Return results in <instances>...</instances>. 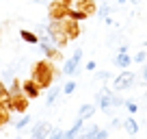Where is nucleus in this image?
Listing matches in <instances>:
<instances>
[{
    "mask_svg": "<svg viewBox=\"0 0 147 139\" xmlns=\"http://www.w3.org/2000/svg\"><path fill=\"white\" fill-rule=\"evenodd\" d=\"M69 18L76 20V22H80V20H87L89 15H87V13H82V11H78V9H71V7H69Z\"/></svg>",
    "mask_w": 147,
    "mask_h": 139,
    "instance_id": "412c9836",
    "label": "nucleus"
},
{
    "mask_svg": "<svg viewBox=\"0 0 147 139\" xmlns=\"http://www.w3.org/2000/svg\"><path fill=\"white\" fill-rule=\"evenodd\" d=\"M87 70H95V61H89V63H87Z\"/></svg>",
    "mask_w": 147,
    "mask_h": 139,
    "instance_id": "7c9ffc66",
    "label": "nucleus"
},
{
    "mask_svg": "<svg viewBox=\"0 0 147 139\" xmlns=\"http://www.w3.org/2000/svg\"><path fill=\"white\" fill-rule=\"evenodd\" d=\"M71 9H78V11H82V13H87L89 18H91V15L97 11V7H95L93 0H74Z\"/></svg>",
    "mask_w": 147,
    "mask_h": 139,
    "instance_id": "1a4fd4ad",
    "label": "nucleus"
},
{
    "mask_svg": "<svg viewBox=\"0 0 147 139\" xmlns=\"http://www.w3.org/2000/svg\"><path fill=\"white\" fill-rule=\"evenodd\" d=\"M134 78H136V76H134V72L125 70V72H121V74L113 80V89H115V91H121V89L132 87V85H134Z\"/></svg>",
    "mask_w": 147,
    "mask_h": 139,
    "instance_id": "39448f33",
    "label": "nucleus"
},
{
    "mask_svg": "<svg viewBox=\"0 0 147 139\" xmlns=\"http://www.w3.org/2000/svg\"><path fill=\"white\" fill-rule=\"evenodd\" d=\"M61 26H63V31H65V35H67V39L71 42V39H78L80 37V24L76 22V20H71V18H65V20H61Z\"/></svg>",
    "mask_w": 147,
    "mask_h": 139,
    "instance_id": "423d86ee",
    "label": "nucleus"
},
{
    "mask_svg": "<svg viewBox=\"0 0 147 139\" xmlns=\"http://www.w3.org/2000/svg\"><path fill=\"white\" fill-rule=\"evenodd\" d=\"M56 74H59V72H56V67L52 65L50 59H41V61H35V63H32L30 78L35 80L41 89H50L52 83H54V76Z\"/></svg>",
    "mask_w": 147,
    "mask_h": 139,
    "instance_id": "f257e3e1",
    "label": "nucleus"
},
{
    "mask_svg": "<svg viewBox=\"0 0 147 139\" xmlns=\"http://www.w3.org/2000/svg\"><path fill=\"white\" fill-rule=\"evenodd\" d=\"M97 130H100V128H97V126H91V128H89V130H84V133H80V135H78V137H76V139H97Z\"/></svg>",
    "mask_w": 147,
    "mask_h": 139,
    "instance_id": "aec40b11",
    "label": "nucleus"
},
{
    "mask_svg": "<svg viewBox=\"0 0 147 139\" xmlns=\"http://www.w3.org/2000/svg\"><path fill=\"white\" fill-rule=\"evenodd\" d=\"M0 104H7V107H11V91L2 85V80H0Z\"/></svg>",
    "mask_w": 147,
    "mask_h": 139,
    "instance_id": "2eb2a0df",
    "label": "nucleus"
},
{
    "mask_svg": "<svg viewBox=\"0 0 147 139\" xmlns=\"http://www.w3.org/2000/svg\"><path fill=\"white\" fill-rule=\"evenodd\" d=\"M80 59H82V50H76V52L67 59L63 72H65V74H76V72H78V65H80Z\"/></svg>",
    "mask_w": 147,
    "mask_h": 139,
    "instance_id": "6e6552de",
    "label": "nucleus"
},
{
    "mask_svg": "<svg viewBox=\"0 0 147 139\" xmlns=\"http://www.w3.org/2000/svg\"><path fill=\"white\" fill-rule=\"evenodd\" d=\"M93 113H95V107L93 104H82L78 111V117H82V120H87V117H91Z\"/></svg>",
    "mask_w": 147,
    "mask_h": 139,
    "instance_id": "a211bd4d",
    "label": "nucleus"
},
{
    "mask_svg": "<svg viewBox=\"0 0 147 139\" xmlns=\"http://www.w3.org/2000/svg\"><path fill=\"white\" fill-rule=\"evenodd\" d=\"M117 2H119V5H121V2H125V0H117Z\"/></svg>",
    "mask_w": 147,
    "mask_h": 139,
    "instance_id": "473e14b6",
    "label": "nucleus"
},
{
    "mask_svg": "<svg viewBox=\"0 0 147 139\" xmlns=\"http://www.w3.org/2000/svg\"><path fill=\"white\" fill-rule=\"evenodd\" d=\"M106 137H108V130H104V128L97 130V139H106Z\"/></svg>",
    "mask_w": 147,
    "mask_h": 139,
    "instance_id": "bb28decb",
    "label": "nucleus"
},
{
    "mask_svg": "<svg viewBox=\"0 0 147 139\" xmlns=\"http://www.w3.org/2000/svg\"><path fill=\"white\" fill-rule=\"evenodd\" d=\"M130 2H134V5H138V2H141V0H130Z\"/></svg>",
    "mask_w": 147,
    "mask_h": 139,
    "instance_id": "2f4dec72",
    "label": "nucleus"
},
{
    "mask_svg": "<svg viewBox=\"0 0 147 139\" xmlns=\"http://www.w3.org/2000/svg\"><path fill=\"white\" fill-rule=\"evenodd\" d=\"M28 122H30V117H28V115H26V117H22V120H20L18 124H15V128H24V126H26Z\"/></svg>",
    "mask_w": 147,
    "mask_h": 139,
    "instance_id": "393cba45",
    "label": "nucleus"
},
{
    "mask_svg": "<svg viewBox=\"0 0 147 139\" xmlns=\"http://www.w3.org/2000/svg\"><path fill=\"white\" fill-rule=\"evenodd\" d=\"M20 37H22L26 44H39V42H41V39L37 37L32 31H26V28H22V31H20Z\"/></svg>",
    "mask_w": 147,
    "mask_h": 139,
    "instance_id": "4468645a",
    "label": "nucleus"
},
{
    "mask_svg": "<svg viewBox=\"0 0 147 139\" xmlns=\"http://www.w3.org/2000/svg\"><path fill=\"white\" fill-rule=\"evenodd\" d=\"M80 130H82V117H78V120L74 122V126L67 130V133H63V139H76L80 135Z\"/></svg>",
    "mask_w": 147,
    "mask_h": 139,
    "instance_id": "ddd939ff",
    "label": "nucleus"
},
{
    "mask_svg": "<svg viewBox=\"0 0 147 139\" xmlns=\"http://www.w3.org/2000/svg\"><path fill=\"white\" fill-rule=\"evenodd\" d=\"M39 39H41V42H39V44H41V50H43V55H46L48 59H52V61H61V59H63V55L59 52V48H52L43 37H39Z\"/></svg>",
    "mask_w": 147,
    "mask_h": 139,
    "instance_id": "9b49d317",
    "label": "nucleus"
},
{
    "mask_svg": "<svg viewBox=\"0 0 147 139\" xmlns=\"http://www.w3.org/2000/svg\"><path fill=\"white\" fill-rule=\"evenodd\" d=\"M115 63L119 65L121 70H125L130 63H132V59H130V55H128V52H121V55H117V57H115Z\"/></svg>",
    "mask_w": 147,
    "mask_h": 139,
    "instance_id": "dca6fc26",
    "label": "nucleus"
},
{
    "mask_svg": "<svg viewBox=\"0 0 147 139\" xmlns=\"http://www.w3.org/2000/svg\"><path fill=\"white\" fill-rule=\"evenodd\" d=\"M61 89L59 87H50V93H48V104H54L56 102V96H59Z\"/></svg>",
    "mask_w": 147,
    "mask_h": 139,
    "instance_id": "4be33fe9",
    "label": "nucleus"
},
{
    "mask_svg": "<svg viewBox=\"0 0 147 139\" xmlns=\"http://www.w3.org/2000/svg\"><path fill=\"white\" fill-rule=\"evenodd\" d=\"M125 104H128V109H130V113H134V111H136V102H132V100H128V102H125Z\"/></svg>",
    "mask_w": 147,
    "mask_h": 139,
    "instance_id": "cd10ccee",
    "label": "nucleus"
},
{
    "mask_svg": "<svg viewBox=\"0 0 147 139\" xmlns=\"http://www.w3.org/2000/svg\"><path fill=\"white\" fill-rule=\"evenodd\" d=\"M95 102H97V107H102L106 111L108 107H121L123 102H121V98H117L115 93H110V91H100L95 96Z\"/></svg>",
    "mask_w": 147,
    "mask_h": 139,
    "instance_id": "20e7f679",
    "label": "nucleus"
},
{
    "mask_svg": "<svg viewBox=\"0 0 147 139\" xmlns=\"http://www.w3.org/2000/svg\"><path fill=\"white\" fill-rule=\"evenodd\" d=\"M22 89H24V93H26L28 98H32V100H35V98H39V93H41V87H39L32 78L24 80V83H22Z\"/></svg>",
    "mask_w": 147,
    "mask_h": 139,
    "instance_id": "9d476101",
    "label": "nucleus"
},
{
    "mask_svg": "<svg viewBox=\"0 0 147 139\" xmlns=\"http://www.w3.org/2000/svg\"><path fill=\"white\" fill-rule=\"evenodd\" d=\"M28 102H30V98L22 91H11V111L15 113H24L28 109Z\"/></svg>",
    "mask_w": 147,
    "mask_h": 139,
    "instance_id": "7ed1b4c3",
    "label": "nucleus"
},
{
    "mask_svg": "<svg viewBox=\"0 0 147 139\" xmlns=\"http://www.w3.org/2000/svg\"><path fill=\"white\" fill-rule=\"evenodd\" d=\"M74 89H76V83H74V80H69V83L63 87V93H65V96H69V93H74Z\"/></svg>",
    "mask_w": 147,
    "mask_h": 139,
    "instance_id": "5701e85b",
    "label": "nucleus"
},
{
    "mask_svg": "<svg viewBox=\"0 0 147 139\" xmlns=\"http://www.w3.org/2000/svg\"><path fill=\"white\" fill-rule=\"evenodd\" d=\"M9 120H11V107L0 104V128H2V126H5Z\"/></svg>",
    "mask_w": 147,
    "mask_h": 139,
    "instance_id": "f3484780",
    "label": "nucleus"
},
{
    "mask_svg": "<svg viewBox=\"0 0 147 139\" xmlns=\"http://www.w3.org/2000/svg\"><path fill=\"white\" fill-rule=\"evenodd\" d=\"M48 139H63V133H61V130H52V133L48 135Z\"/></svg>",
    "mask_w": 147,
    "mask_h": 139,
    "instance_id": "a878e982",
    "label": "nucleus"
},
{
    "mask_svg": "<svg viewBox=\"0 0 147 139\" xmlns=\"http://www.w3.org/2000/svg\"><path fill=\"white\" fill-rule=\"evenodd\" d=\"M48 13H50V20H65V18H69V7H65V5H61L59 0H54L48 7Z\"/></svg>",
    "mask_w": 147,
    "mask_h": 139,
    "instance_id": "0eeeda50",
    "label": "nucleus"
},
{
    "mask_svg": "<svg viewBox=\"0 0 147 139\" xmlns=\"http://www.w3.org/2000/svg\"><path fill=\"white\" fill-rule=\"evenodd\" d=\"M145 59H147V52H138V55L134 57L132 61H134V63H143V61H145Z\"/></svg>",
    "mask_w": 147,
    "mask_h": 139,
    "instance_id": "b1692460",
    "label": "nucleus"
},
{
    "mask_svg": "<svg viewBox=\"0 0 147 139\" xmlns=\"http://www.w3.org/2000/svg\"><path fill=\"white\" fill-rule=\"evenodd\" d=\"M50 124L48 122H39V124L32 128V137L30 139H48V135H50Z\"/></svg>",
    "mask_w": 147,
    "mask_h": 139,
    "instance_id": "f8f14e48",
    "label": "nucleus"
},
{
    "mask_svg": "<svg viewBox=\"0 0 147 139\" xmlns=\"http://www.w3.org/2000/svg\"><path fill=\"white\" fill-rule=\"evenodd\" d=\"M123 126H125V130H128L130 135H136V133H138V124H136V120H134V117H128V120L123 122Z\"/></svg>",
    "mask_w": 147,
    "mask_h": 139,
    "instance_id": "6ab92c4d",
    "label": "nucleus"
},
{
    "mask_svg": "<svg viewBox=\"0 0 147 139\" xmlns=\"http://www.w3.org/2000/svg\"><path fill=\"white\" fill-rule=\"evenodd\" d=\"M143 83L147 85V65H145V67H143Z\"/></svg>",
    "mask_w": 147,
    "mask_h": 139,
    "instance_id": "c756f323",
    "label": "nucleus"
},
{
    "mask_svg": "<svg viewBox=\"0 0 147 139\" xmlns=\"http://www.w3.org/2000/svg\"><path fill=\"white\" fill-rule=\"evenodd\" d=\"M59 2H61V5H65V7H71L74 5V0H59Z\"/></svg>",
    "mask_w": 147,
    "mask_h": 139,
    "instance_id": "c85d7f7f",
    "label": "nucleus"
},
{
    "mask_svg": "<svg viewBox=\"0 0 147 139\" xmlns=\"http://www.w3.org/2000/svg\"><path fill=\"white\" fill-rule=\"evenodd\" d=\"M48 33H50V39L56 44L59 48L67 46V35H65L63 26H61V20H50V24H48Z\"/></svg>",
    "mask_w": 147,
    "mask_h": 139,
    "instance_id": "f03ea898",
    "label": "nucleus"
}]
</instances>
